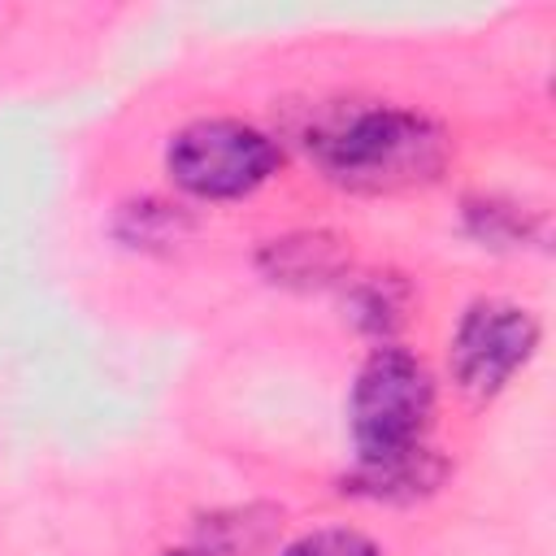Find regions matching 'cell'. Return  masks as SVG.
I'll use <instances>...</instances> for the list:
<instances>
[{
    "mask_svg": "<svg viewBox=\"0 0 556 556\" xmlns=\"http://www.w3.org/2000/svg\"><path fill=\"white\" fill-rule=\"evenodd\" d=\"M539 348V321L508 300L473 304L452 334V374L469 395H495Z\"/></svg>",
    "mask_w": 556,
    "mask_h": 556,
    "instance_id": "obj_4",
    "label": "cell"
},
{
    "mask_svg": "<svg viewBox=\"0 0 556 556\" xmlns=\"http://www.w3.org/2000/svg\"><path fill=\"white\" fill-rule=\"evenodd\" d=\"M439 478H443V460L430 447H413L382 460H356L343 491H356L369 500H417V495H430Z\"/></svg>",
    "mask_w": 556,
    "mask_h": 556,
    "instance_id": "obj_5",
    "label": "cell"
},
{
    "mask_svg": "<svg viewBox=\"0 0 556 556\" xmlns=\"http://www.w3.org/2000/svg\"><path fill=\"white\" fill-rule=\"evenodd\" d=\"M282 556H382V552L361 530L326 526V530H313V534H300L295 543H287Z\"/></svg>",
    "mask_w": 556,
    "mask_h": 556,
    "instance_id": "obj_7",
    "label": "cell"
},
{
    "mask_svg": "<svg viewBox=\"0 0 556 556\" xmlns=\"http://www.w3.org/2000/svg\"><path fill=\"white\" fill-rule=\"evenodd\" d=\"M165 556H213L208 547H178V552H165Z\"/></svg>",
    "mask_w": 556,
    "mask_h": 556,
    "instance_id": "obj_9",
    "label": "cell"
},
{
    "mask_svg": "<svg viewBox=\"0 0 556 556\" xmlns=\"http://www.w3.org/2000/svg\"><path fill=\"white\" fill-rule=\"evenodd\" d=\"M278 161H282L278 143L265 130L235 117H208L182 126L165 152L169 178L200 200H239L256 191L278 169Z\"/></svg>",
    "mask_w": 556,
    "mask_h": 556,
    "instance_id": "obj_3",
    "label": "cell"
},
{
    "mask_svg": "<svg viewBox=\"0 0 556 556\" xmlns=\"http://www.w3.org/2000/svg\"><path fill=\"white\" fill-rule=\"evenodd\" d=\"M308 152L330 182L378 195L430 182L447 161V135L413 109L369 104L317 126Z\"/></svg>",
    "mask_w": 556,
    "mask_h": 556,
    "instance_id": "obj_1",
    "label": "cell"
},
{
    "mask_svg": "<svg viewBox=\"0 0 556 556\" xmlns=\"http://www.w3.org/2000/svg\"><path fill=\"white\" fill-rule=\"evenodd\" d=\"M356 321L374 334H382L400 321V300H391V278H374L356 291Z\"/></svg>",
    "mask_w": 556,
    "mask_h": 556,
    "instance_id": "obj_8",
    "label": "cell"
},
{
    "mask_svg": "<svg viewBox=\"0 0 556 556\" xmlns=\"http://www.w3.org/2000/svg\"><path fill=\"white\" fill-rule=\"evenodd\" d=\"M261 269L287 287H321L348 269V252L330 235H287L261 252Z\"/></svg>",
    "mask_w": 556,
    "mask_h": 556,
    "instance_id": "obj_6",
    "label": "cell"
},
{
    "mask_svg": "<svg viewBox=\"0 0 556 556\" xmlns=\"http://www.w3.org/2000/svg\"><path fill=\"white\" fill-rule=\"evenodd\" d=\"M430 417H434V382L426 365L404 348H374L348 400L356 460H382L426 447Z\"/></svg>",
    "mask_w": 556,
    "mask_h": 556,
    "instance_id": "obj_2",
    "label": "cell"
}]
</instances>
